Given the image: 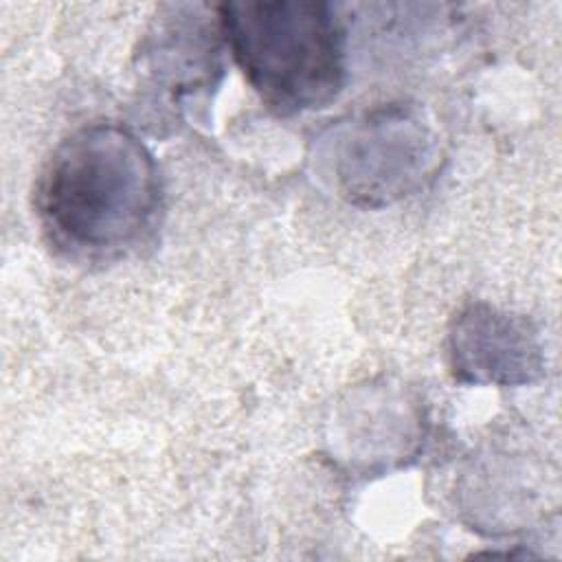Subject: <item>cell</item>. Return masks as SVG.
<instances>
[{
    "label": "cell",
    "mask_w": 562,
    "mask_h": 562,
    "mask_svg": "<svg viewBox=\"0 0 562 562\" xmlns=\"http://www.w3.org/2000/svg\"><path fill=\"white\" fill-rule=\"evenodd\" d=\"M160 209L151 151L119 123H90L64 138L35 184V213L68 257L101 261L132 250Z\"/></svg>",
    "instance_id": "cell-1"
},
{
    "label": "cell",
    "mask_w": 562,
    "mask_h": 562,
    "mask_svg": "<svg viewBox=\"0 0 562 562\" xmlns=\"http://www.w3.org/2000/svg\"><path fill=\"white\" fill-rule=\"evenodd\" d=\"M220 31L255 92L279 114L325 108L345 83V31L325 2H226Z\"/></svg>",
    "instance_id": "cell-2"
},
{
    "label": "cell",
    "mask_w": 562,
    "mask_h": 562,
    "mask_svg": "<svg viewBox=\"0 0 562 562\" xmlns=\"http://www.w3.org/2000/svg\"><path fill=\"white\" fill-rule=\"evenodd\" d=\"M342 140L336 171L356 202H391L413 191L428 171V134L400 108L364 119Z\"/></svg>",
    "instance_id": "cell-3"
},
{
    "label": "cell",
    "mask_w": 562,
    "mask_h": 562,
    "mask_svg": "<svg viewBox=\"0 0 562 562\" xmlns=\"http://www.w3.org/2000/svg\"><path fill=\"white\" fill-rule=\"evenodd\" d=\"M450 358L454 373L476 384H522L542 369L531 327L487 305H470L457 316L450 331Z\"/></svg>",
    "instance_id": "cell-4"
}]
</instances>
